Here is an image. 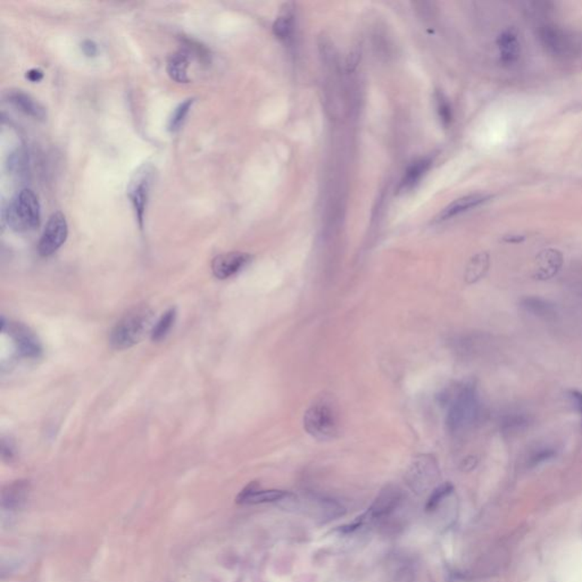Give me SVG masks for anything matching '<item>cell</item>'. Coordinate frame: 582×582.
I'll return each mask as SVG.
<instances>
[{"label": "cell", "mask_w": 582, "mask_h": 582, "mask_svg": "<svg viewBox=\"0 0 582 582\" xmlns=\"http://www.w3.org/2000/svg\"><path fill=\"white\" fill-rule=\"evenodd\" d=\"M479 415V397L473 385H463L449 398L447 427L451 434H462L472 428Z\"/></svg>", "instance_id": "cell-2"}, {"label": "cell", "mask_w": 582, "mask_h": 582, "mask_svg": "<svg viewBox=\"0 0 582 582\" xmlns=\"http://www.w3.org/2000/svg\"><path fill=\"white\" fill-rule=\"evenodd\" d=\"M304 429L321 441L334 439L339 432V419L334 406L326 400L309 406L304 414Z\"/></svg>", "instance_id": "cell-4"}, {"label": "cell", "mask_w": 582, "mask_h": 582, "mask_svg": "<svg viewBox=\"0 0 582 582\" xmlns=\"http://www.w3.org/2000/svg\"><path fill=\"white\" fill-rule=\"evenodd\" d=\"M81 48H82V52L84 53L87 56H89V57H92V56L97 54V45H96L94 41L89 40V39L83 41L82 45H81Z\"/></svg>", "instance_id": "cell-27"}, {"label": "cell", "mask_w": 582, "mask_h": 582, "mask_svg": "<svg viewBox=\"0 0 582 582\" xmlns=\"http://www.w3.org/2000/svg\"><path fill=\"white\" fill-rule=\"evenodd\" d=\"M29 495V483L16 481L4 489L1 495V506L9 511H16L26 504Z\"/></svg>", "instance_id": "cell-17"}, {"label": "cell", "mask_w": 582, "mask_h": 582, "mask_svg": "<svg viewBox=\"0 0 582 582\" xmlns=\"http://www.w3.org/2000/svg\"><path fill=\"white\" fill-rule=\"evenodd\" d=\"M489 257L488 255L478 254L472 258L471 262L468 263V270H466V281L468 282H474L477 281L481 275H483L485 270L488 268Z\"/></svg>", "instance_id": "cell-22"}, {"label": "cell", "mask_w": 582, "mask_h": 582, "mask_svg": "<svg viewBox=\"0 0 582 582\" xmlns=\"http://www.w3.org/2000/svg\"><path fill=\"white\" fill-rule=\"evenodd\" d=\"M489 198H490L489 196L483 194H468L464 197L459 198V199L454 200L453 203L449 204V206H446L445 209L440 212L439 215L436 216V221L443 222V221L451 220L457 215L463 214V213L476 209L481 204L485 203Z\"/></svg>", "instance_id": "cell-13"}, {"label": "cell", "mask_w": 582, "mask_h": 582, "mask_svg": "<svg viewBox=\"0 0 582 582\" xmlns=\"http://www.w3.org/2000/svg\"><path fill=\"white\" fill-rule=\"evenodd\" d=\"M544 46L557 56L568 55L572 49V43L564 32L557 29L556 26H544L539 32Z\"/></svg>", "instance_id": "cell-14"}, {"label": "cell", "mask_w": 582, "mask_h": 582, "mask_svg": "<svg viewBox=\"0 0 582 582\" xmlns=\"http://www.w3.org/2000/svg\"><path fill=\"white\" fill-rule=\"evenodd\" d=\"M436 111L439 115L440 121L444 126H449L453 121V111H451V105H449V100L446 99L445 96L440 92L436 94Z\"/></svg>", "instance_id": "cell-26"}, {"label": "cell", "mask_w": 582, "mask_h": 582, "mask_svg": "<svg viewBox=\"0 0 582 582\" xmlns=\"http://www.w3.org/2000/svg\"><path fill=\"white\" fill-rule=\"evenodd\" d=\"M525 311L537 317H545L548 319L555 314V307L553 304H549L542 298L530 297L523 300L521 304Z\"/></svg>", "instance_id": "cell-20"}, {"label": "cell", "mask_w": 582, "mask_h": 582, "mask_svg": "<svg viewBox=\"0 0 582 582\" xmlns=\"http://www.w3.org/2000/svg\"><path fill=\"white\" fill-rule=\"evenodd\" d=\"M525 238L521 237V236H511V237L507 238L506 241L508 243H521Z\"/></svg>", "instance_id": "cell-32"}, {"label": "cell", "mask_w": 582, "mask_h": 582, "mask_svg": "<svg viewBox=\"0 0 582 582\" xmlns=\"http://www.w3.org/2000/svg\"><path fill=\"white\" fill-rule=\"evenodd\" d=\"M175 319H177V309H171L165 312L153 328L152 339L154 341L163 340L175 324Z\"/></svg>", "instance_id": "cell-21"}, {"label": "cell", "mask_w": 582, "mask_h": 582, "mask_svg": "<svg viewBox=\"0 0 582 582\" xmlns=\"http://www.w3.org/2000/svg\"><path fill=\"white\" fill-rule=\"evenodd\" d=\"M9 170L15 175L18 177H24L28 175V155H26L24 149H18L16 152L13 153L9 158Z\"/></svg>", "instance_id": "cell-24"}, {"label": "cell", "mask_w": 582, "mask_h": 582, "mask_svg": "<svg viewBox=\"0 0 582 582\" xmlns=\"http://www.w3.org/2000/svg\"><path fill=\"white\" fill-rule=\"evenodd\" d=\"M3 457L5 460H13L14 459V449L11 443L6 444V441L3 443Z\"/></svg>", "instance_id": "cell-29"}, {"label": "cell", "mask_w": 582, "mask_h": 582, "mask_svg": "<svg viewBox=\"0 0 582 582\" xmlns=\"http://www.w3.org/2000/svg\"><path fill=\"white\" fill-rule=\"evenodd\" d=\"M295 26L294 9L285 4L273 24V33L280 40L287 41L292 35Z\"/></svg>", "instance_id": "cell-18"}, {"label": "cell", "mask_w": 582, "mask_h": 582, "mask_svg": "<svg viewBox=\"0 0 582 582\" xmlns=\"http://www.w3.org/2000/svg\"><path fill=\"white\" fill-rule=\"evenodd\" d=\"M402 500V495L400 491L394 488H387L378 496L375 502L372 504L371 507L368 508L366 513H363L361 517H356L353 522L344 525L340 529L345 534H351L358 529L371 525L378 520L388 517L389 514L395 511V508L400 504Z\"/></svg>", "instance_id": "cell-5"}, {"label": "cell", "mask_w": 582, "mask_h": 582, "mask_svg": "<svg viewBox=\"0 0 582 582\" xmlns=\"http://www.w3.org/2000/svg\"><path fill=\"white\" fill-rule=\"evenodd\" d=\"M4 220L16 232H28L39 226L40 203L31 189H22L11 199L4 212Z\"/></svg>", "instance_id": "cell-3"}, {"label": "cell", "mask_w": 582, "mask_h": 582, "mask_svg": "<svg viewBox=\"0 0 582 582\" xmlns=\"http://www.w3.org/2000/svg\"><path fill=\"white\" fill-rule=\"evenodd\" d=\"M554 451L551 449H542V451H538L537 453L536 456L534 457V462H542V461H545L546 459H549V457L553 456Z\"/></svg>", "instance_id": "cell-30"}, {"label": "cell", "mask_w": 582, "mask_h": 582, "mask_svg": "<svg viewBox=\"0 0 582 582\" xmlns=\"http://www.w3.org/2000/svg\"><path fill=\"white\" fill-rule=\"evenodd\" d=\"M194 103V98H188V99L183 100L182 103L175 107V111H172L171 116L169 120V130L172 132H175L181 128L183 121L188 115L189 109L192 107Z\"/></svg>", "instance_id": "cell-23"}, {"label": "cell", "mask_w": 582, "mask_h": 582, "mask_svg": "<svg viewBox=\"0 0 582 582\" xmlns=\"http://www.w3.org/2000/svg\"><path fill=\"white\" fill-rule=\"evenodd\" d=\"M436 479V464L431 456L419 457L412 464L408 472V480L412 487L417 490L428 488L431 483Z\"/></svg>", "instance_id": "cell-11"}, {"label": "cell", "mask_w": 582, "mask_h": 582, "mask_svg": "<svg viewBox=\"0 0 582 582\" xmlns=\"http://www.w3.org/2000/svg\"><path fill=\"white\" fill-rule=\"evenodd\" d=\"M67 234H69V229H67L65 215L62 212H55L49 216L40 240H39V245H38L39 254L43 257L54 254L55 251H57L65 243Z\"/></svg>", "instance_id": "cell-7"}, {"label": "cell", "mask_w": 582, "mask_h": 582, "mask_svg": "<svg viewBox=\"0 0 582 582\" xmlns=\"http://www.w3.org/2000/svg\"><path fill=\"white\" fill-rule=\"evenodd\" d=\"M294 495L290 491L270 489L264 490L260 489L256 483H249L243 490L238 495L237 503L241 505H257V504H268V503L288 502Z\"/></svg>", "instance_id": "cell-10"}, {"label": "cell", "mask_w": 582, "mask_h": 582, "mask_svg": "<svg viewBox=\"0 0 582 582\" xmlns=\"http://www.w3.org/2000/svg\"><path fill=\"white\" fill-rule=\"evenodd\" d=\"M431 165H432V160L430 158H419L415 160L406 170L397 192L400 194H406L417 188V185L427 175V172L430 170Z\"/></svg>", "instance_id": "cell-15"}, {"label": "cell", "mask_w": 582, "mask_h": 582, "mask_svg": "<svg viewBox=\"0 0 582 582\" xmlns=\"http://www.w3.org/2000/svg\"><path fill=\"white\" fill-rule=\"evenodd\" d=\"M154 312L147 305H136L128 309L111 329L109 344L115 351L131 348L150 331Z\"/></svg>", "instance_id": "cell-1"}, {"label": "cell", "mask_w": 582, "mask_h": 582, "mask_svg": "<svg viewBox=\"0 0 582 582\" xmlns=\"http://www.w3.org/2000/svg\"><path fill=\"white\" fill-rule=\"evenodd\" d=\"M251 260L253 256L248 253L230 251L215 257L212 262V271L217 279H229L239 273Z\"/></svg>", "instance_id": "cell-9"}, {"label": "cell", "mask_w": 582, "mask_h": 582, "mask_svg": "<svg viewBox=\"0 0 582 582\" xmlns=\"http://www.w3.org/2000/svg\"><path fill=\"white\" fill-rule=\"evenodd\" d=\"M154 180V169L149 164L140 166L128 183V196L133 206L134 213L137 216L140 228L143 226L146 207L148 203L149 194Z\"/></svg>", "instance_id": "cell-6"}, {"label": "cell", "mask_w": 582, "mask_h": 582, "mask_svg": "<svg viewBox=\"0 0 582 582\" xmlns=\"http://www.w3.org/2000/svg\"><path fill=\"white\" fill-rule=\"evenodd\" d=\"M6 330L21 356L26 358L40 357L43 353L40 341L28 326L22 323H5L3 319V331Z\"/></svg>", "instance_id": "cell-8"}, {"label": "cell", "mask_w": 582, "mask_h": 582, "mask_svg": "<svg viewBox=\"0 0 582 582\" xmlns=\"http://www.w3.org/2000/svg\"><path fill=\"white\" fill-rule=\"evenodd\" d=\"M6 99L15 106L16 109L23 111L24 114L37 119L45 120L47 117V111L33 96L21 90V89H11L6 94Z\"/></svg>", "instance_id": "cell-12"}, {"label": "cell", "mask_w": 582, "mask_h": 582, "mask_svg": "<svg viewBox=\"0 0 582 582\" xmlns=\"http://www.w3.org/2000/svg\"><path fill=\"white\" fill-rule=\"evenodd\" d=\"M43 77V73L40 69H31L26 72V77H28L30 81H33V82L41 80Z\"/></svg>", "instance_id": "cell-28"}, {"label": "cell", "mask_w": 582, "mask_h": 582, "mask_svg": "<svg viewBox=\"0 0 582 582\" xmlns=\"http://www.w3.org/2000/svg\"><path fill=\"white\" fill-rule=\"evenodd\" d=\"M572 397H573L574 400H576V404H578V407H579L580 412L582 414V394L581 392H578V391H573L572 392Z\"/></svg>", "instance_id": "cell-31"}, {"label": "cell", "mask_w": 582, "mask_h": 582, "mask_svg": "<svg viewBox=\"0 0 582 582\" xmlns=\"http://www.w3.org/2000/svg\"><path fill=\"white\" fill-rule=\"evenodd\" d=\"M497 46L500 49V62L504 65H513L519 60L521 54V45L517 32L506 30L500 33L497 39Z\"/></svg>", "instance_id": "cell-16"}, {"label": "cell", "mask_w": 582, "mask_h": 582, "mask_svg": "<svg viewBox=\"0 0 582 582\" xmlns=\"http://www.w3.org/2000/svg\"><path fill=\"white\" fill-rule=\"evenodd\" d=\"M189 60L188 53L179 52L172 55L168 62V73L177 82L186 83L189 81L187 75Z\"/></svg>", "instance_id": "cell-19"}, {"label": "cell", "mask_w": 582, "mask_h": 582, "mask_svg": "<svg viewBox=\"0 0 582 582\" xmlns=\"http://www.w3.org/2000/svg\"><path fill=\"white\" fill-rule=\"evenodd\" d=\"M453 485L449 483H443V485H438L431 493L430 497L428 498V502L425 504V511L434 512L436 508L440 505V503L445 500L446 497L453 493Z\"/></svg>", "instance_id": "cell-25"}]
</instances>
